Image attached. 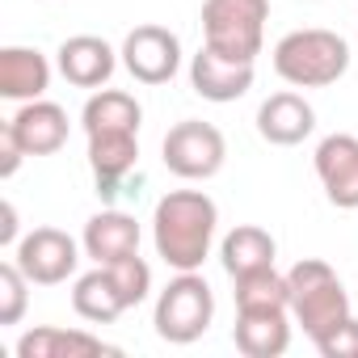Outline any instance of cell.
Wrapping results in <instances>:
<instances>
[{
	"instance_id": "14",
	"label": "cell",
	"mask_w": 358,
	"mask_h": 358,
	"mask_svg": "<svg viewBox=\"0 0 358 358\" xmlns=\"http://www.w3.org/2000/svg\"><path fill=\"white\" fill-rule=\"evenodd\" d=\"M118 68V55L106 38H93V34H76L59 47V72L68 85L76 89H101Z\"/></svg>"
},
{
	"instance_id": "1",
	"label": "cell",
	"mask_w": 358,
	"mask_h": 358,
	"mask_svg": "<svg viewBox=\"0 0 358 358\" xmlns=\"http://www.w3.org/2000/svg\"><path fill=\"white\" fill-rule=\"evenodd\" d=\"M220 224V207L203 190H173L156 203L152 215V241L156 257L173 270H199L211 253Z\"/></svg>"
},
{
	"instance_id": "12",
	"label": "cell",
	"mask_w": 358,
	"mask_h": 358,
	"mask_svg": "<svg viewBox=\"0 0 358 358\" xmlns=\"http://www.w3.org/2000/svg\"><path fill=\"white\" fill-rule=\"evenodd\" d=\"M9 131L17 135L26 156H51L68 143V114H64V106L34 97L9 118Z\"/></svg>"
},
{
	"instance_id": "26",
	"label": "cell",
	"mask_w": 358,
	"mask_h": 358,
	"mask_svg": "<svg viewBox=\"0 0 358 358\" xmlns=\"http://www.w3.org/2000/svg\"><path fill=\"white\" fill-rule=\"evenodd\" d=\"M22 160H26V148L17 143V135L5 122V127H0V177H13L22 169Z\"/></svg>"
},
{
	"instance_id": "4",
	"label": "cell",
	"mask_w": 358,
	"mask_h": 358,
	"mask_svg": "<svg viewBox=\"0 0 358 358\" xmlns=\"http://www.w3.org/2000/svg\"><path fill=\"white\" fill-rule=\"evenodd\" d=\"M270 0H207L203 5V34L207 47L224 59L253 64L266 43Z\"/></svg>"
},
{
	"instance_id": "10",
	"label": "cell",
	"mask_w": 358,
	"mask_h": 358,
	"mask_svg": "<svg viewBox=\"0 0 358 358\" xmlns=\"http://www.w3.org/2000/svg\"><path fill=\"white\" fill-rule=\"evenodd\" d=\"M139 164V135L135 131H101L89 135V169L97 177V194L114 199L122 182Z\"/></svg>"
},
{
	"instance_id": "11",
	"label": "cell",
	"mask_w": 358,
	"mask_h": 358,
	"mask_svg": "<svg viewBox=\"0 0 358 358\" xmlns=\"http://www.w3.org/2000/svg\"><path fill=\"white\" fill-rule=\"evenodd\" d=\"M190 85L199 97L207 101H236L253 89V64H241V59H224L220 51L203 47L194 59H190Z\"/></svg>"
},
{
	"instance_id": "2",
	"label": "cell",
	"mask_w": 358,
	"mask_h": 358,
	"mask_svg": "<svg viewBox=\"0 0 358 358\" xmlns=\"http://www.w3.org/2000/svg\"><path fill=\"white\" fill-rule=\"evenodd\" d=\"M350 68V43L333 30H291L274 47V72L295 89L337 85Z\"/></svg>"
},
{
	"instance_id": "24",
	"label": "cell",
	"mask_w": 358,
	"mask_h": 358,
	"mask_svg": "<svg viewBox=\"0 0 358 358\" xmlns=\"http://www.w3.org/2000/svg\"><path fill=\"white\" fill-rule=\"evenodd\" d=\"M106 270H110V278H114V287H118V295H122L127 308H135V303L148 299V291H152V270H148V262H143L139 253H131V257H122V262H114V266H106Z\"/></svg>"
},
{
	"instance_id": "3",
	"label": "cell",
	"mask_w": 358,
	"mask_h": 358,
	"mask_svg": "<svg viewBox=\"0 0 358 358\" xmlns=\"http://www.w3.org/2000/svg\"><path fill=\"white\" fill-rule=\"evenodd\" d=\"M287 287H291V312L303 324V333L316 341L324 329H333L337 320L350 316V295L341 287V278L333 274L329 262L320 257H303L287 270Z\"/></svg>"
},
{
	"instance_id": "5",
	"label": "cell",
	"mask_w": 358,
	"mask_h": 358,
	"mask_svg": "<svg viewBox=\"0 0 358 358\" xmlns=\"http://www.w3.org/2000/svg\"><path fill=\"white\" fill-rule=\"evenodd\" d=\"M211 316H215V295L207 287V278L199 270H177V278L160 291L156 299V333L173 345H190L199 341L207 329H211Z\"/></svg>"
},
{
	"instance_id": "20",
	"label": "cell",
	"mask_w": 358,
	"mask_h": 358,
	"mask_svg": "<svg viewBox=\"0 0 358 358\" xmlns=\"http://www.w3.org/2000/svg\"><path fill=\"white\" fill-rule=\"evenodd\" d=\"M72 308H76V316H85L93 324H114L127 312V303H122V295H118V287H114V278H110L106 266H97V270H89V274L76 278Z\"/></svg>"
},
{
	"instance_id": "17",
	"label": "cell",
	"mask_w": 358,
	"mask_h": 358,
	"mask_svg": "<svg viewBox=\"0 0 358 358\" xmlns=\"http://www.w3.org/2000/svg\"><path fill=\"white\" fill-rule=\"evenodd\" d=\"M51 85V64L34 47H5L0 51V97L34 101Z\"/></svg>"
},
{
	"instance_id": "27",
	"label": "cell",
	"mask_w": 358,
	"mask_h": 358,
	"mask_svg": "<svg viewBox=\"0 0 358 358\" xmlns=\"http://www.w3.org/2000/svg\"><path fill=\"white\" fill-rule=\"evenodd\" d=\"M17 241V207L5 203L0 207V245H13Z\"/></svg>"
},
{
	"instance_id": "21",
	"label": "cell",
	"mask_w": 358,
	"mask_h": 358,
	"mask_svg": "<svg viewBox=\"0 0 358 358\" xmlns=\"http://www.w3.org/2000/svg\"><path fill=\"white\" fill-rule=\"evenodd\" d=\"M139 118H143L139 101H135L131 93H122V89H101V93H93V97L85 101V114H80L85 135H101V131H135V135H139Z\"/></svg>"
},
{
	"instance_id": "19",
	"label": "cell",
	"mask_w": 358,
	"mask_h": 358,
	"mask_svg": "<svg viewBox=\"0 0 358 358\" xmlns=\"http://www.w3.org/2000/svg\"><path fill=\"white\" fill-rule=\"evenodd\" d=\"M274 253H278L274 236H270L266 228H257V224L232 228V232L224 236V245H220L224 270H228L232 278H245V274H253V270H270V266H274Z\"/></svg>"
},
{
	"instance_id": "16",
	"label": "cell",
	"mask_w": 358,
	"mask_h": 358,
	"mask_svg": "<svg viewBox=\"0 0 358 358\" xmlns=\"http://www.w3.org/2000/svg\"><path fill=\"white\" fill-rule=\"evenodd\" d=\"M97 354H118V345H106L93 333L55 329V324H38L17 341V358H97Z\"/></svg>"
},
{
	"instance_id": "23",
	"label": "cell",
	"mask_w": 358,
	"mask_h": 358,
	"mask_svg": "<svg viewBox=\"0 0 358 358\" xmlns=\"http://www.w3.org/2000/svg\"><path fill=\"white\" fill-rule=\"evenodd\" d=\"M30 278L22 274L17 262H5L0 266V324H17L26 316V303H30Z\"/></svg>"
},
{
	"instance_id": "15",
	"label": "cell",
	"mask_w": 358,
	"mask_h": 358,
	"mask_svg": "<svg viewBox=\"0 0 358 358\" xmlns=\"http://www.w3.org/2000/svg\"><path fill=\"white\" fill-rule=\"evenodd\" d=\"M80 245L97 266H114V262L139 253V224L127 211H101V215H93L85 224Z\"/></svg>"
},
{
	"instance_id": "22",
	"label": "cell",
	"mask_w": 358,
	"mask_h": 358,
	"mask_svg": "<svg viewBox=\"0 0 358 358\" xmlns=\"http://www.w3.org/2000/svg\"><path fill=\"white\" fill-rule=\"evenodd\" d=\"M291 312V287L287 274L270 270H253L245 278H236V312Z\"/></svg>"
},
{
	"instance_id": "8",
	"label": "cell",
	"mask_w": 358,
	"mask_h": 358,
	"mask_svg": "<svg viewBox=\"0 0 358 358\" xmlns=\"http://www.w3.org/2000/svg\"><path fill=\"white\" fill-rule=\"evenodd\" d=\"M118 55L139 85H164L182 68V43L164 26H135Z\"/></svg>"
},
{
	"instance_id": "6",
	"label": "cell",
	"mask_w": 358,
	"mask_h": 358,
	"mask_svg": "<svg viewBox=\"0 0 358 358\" xmlns=\"http://www.w3.org/2000/svg\"><path fill=\"white\" fill-rule=\"evenodd\" d=\"M160 156H164V169L182 182H207L215 177L228 160V143H224V131L203 122V118H186L169 127L164 143H160Z\"/></svg>"
},
{
	"instance_id": "9",
	"label": "cell",
	"mask_w": 358,
	"mask_h": 358,
	"mask_svg": "<svg viewBox=\"0 0 358 358\" xmlns=\"http://www.w3.org/2000/svg\"><path fill=\"white\" fill-rule=\"evenodd\" d=\"M316 177L333 207L358 211V139L354 135H324L316 148Z\"/></svg>"
},
{
	"instance_id": "13",
	"label": "cell",
	"mask_w": 358,
	"mask_h": 358,
	"mask_svg": "<svg viewBox=\"0 0 358 358\" xmlns=\"http://www.w3.org/2000/svg\"><path fill=\"white\" fill-rule=\"evenodd\" d=\"M316 127V110L299 97V93H274L262 101L257 110V135L274 148H295L312 135Z\"/></svg>"
},
{
	"instance_id": "7",
	"label": "cell",
	"mask_w": 358,
	"mask_h": 358,
	"mask_svg": "<svg viewBox=\"0 0 358 358\" xmlns=\"http://www.w3.org/2000/svg\"><path fill=\"white\" fill-rule=\"evenodd\" d=\"M13 262L22 266V274H26L30 282H38V287H59V282H68V278L76 274V266H80V245H76L68 232H59V228H34L30 236L17 241V257H13Z\"/></svg>"
},
{
	"instance_id": "18",
	"label": "cell",
	"mask_w": 358,
	"mask_h": 358,
	"mask_svg": "<svg viewBox=\"0 0 358 358\" xmlns=\"http://www.w3.org/2000/svg\"><path fill=\"white\" fill-rule=\"evenodd\" d=\"M232 341L245 358H278L291 345V324L287 308L282 312H236Z\"/></svg>"
},
{
	"instance_id": "25",
	"label": "cell",
	"mask_w": 358,
	"mask_h": 358,
	"mask_svg": "<svg viewBox=\"0 0 358 358\" xmlns=\"http://www.w3.org/2000/svg\"><path fill=\"white\" fill-rule=\"evenodd\" d=\"M316 350H320L324 358H358V320L345 316V320H337L333 329H324V333L316 337Z\"/></svg>"
}]
</instances>
